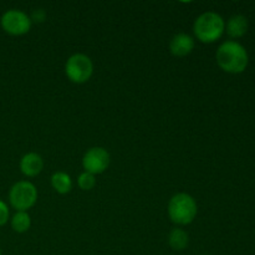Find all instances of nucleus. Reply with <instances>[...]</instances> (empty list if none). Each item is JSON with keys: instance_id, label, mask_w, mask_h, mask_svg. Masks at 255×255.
Wrapping results in <instances>:
<instances>
[{"instance_id": "nucleus-8", "label": "nucleus", "mask_w": 255, "mask_h": 255, "mask_svg": "<svg viewBox=\"0 0 255 255\" xmlns=\"http://www.w3.org/2000/svg\"><path fill=\"white\" fill-rule=\"evenodd\" d=\"M194 49V39L188 34L179 32L174 35L169 44V50L172 55L177 57H184L191 54Z\"/></svg>"}, {"instance_id": "nucleus-15", "label": "nucleus", "mask_w": 255, "mask_h": 255, "mask_svg": "<svg viewBox=\"0 0 255 255\" xmlns=\"http://www.w3.org/2000/svg\"><path fill=\"white\" fill-rule=\"evenodd\" d=\"M10 218L9 207L4 201H0V227L5 226Z\"/></svg>"}, {"instance_id": "nucleus-16", "label": "nucleus", "mask_w": 255, "mask_h": 255, "mask_svg": "<svg viewBox=\"0 0 255 255\" xmlns=\"http://www.w3.org/2000/svg\"><path fill=\"white\" fill-rule=\"evenodd\" d=\"M45 17H46V12H45L42 9H39V10H35V11L32 12L30 19H31V21L42 22L45 20Z\"/></svg>"}, {"instance_id": "nucleus-7", "label": "nucleus", "mask_w": 255, "mask_h": 255, "mask_svg": "<svg viewBox=\"0 0 255 255\" xmlns=\"http://www.w3.org/2000/svg\"><path fill=\"white\" fill-rule=\"evenodd\" d=\"M110 161H111V157L107 149H105L104 147H92L87 149L86 153L84 154L82 167L85 172L96 176V174L104 173L109 168Z\"/></svg>"}, {"instance_id": "nucleus-12", "label": "nucleus", "mask_w": 255, "mask_h": 255, "mask_svg": "<svg viewBox=\"0 0 255 255\" xmlns=\"http://www.w3.org/2000/svg\"><path fill=\"white\" fill-rule=\"evenodd\" d=\"M51 186L59 194H67L72 189V179L65 172H56L51 176Z\"/></svg>"}, {"instance_id": "nucleus-2", "label": "nucleus", "mask_w": 255, "mask_h": 255, "mask_svg": "<svg viewBox=\"0 0 255 255\" xmlns=\"http://www.w3.org/2000/svg\"><path fill=\"white\" fill-rule=\"evenodd\" d=\"M193 32L197 39L203 44H213L226 32V21L217 12H203L194 21Z\"/></svg>"}, {"instance_id": "nucleus-1", "label": "nucleus", "mask_w": 255, "mask_h": 255, "mask_svg": "<svg viewBox=\"0 0 255 255\" xmlns=\"http://www.w3.org/2000/svg\"><path fill=\"white\" fill-rule=\"evenodd\" d=\"M218 66L228 74H242L249 64V55L246 47L236 40H227L216 52Z\"/></svg>"}, {"instance_id": "nucleus-3", "label": "nucleus", "mask_w": 255, "mask_h": 255, "mask_svg": "<svg viewBox=\"0 0 255 255\" xmlns=\"http://www.w3.org/2000/svg\"><path fill=\"white\" fill-rule=\"evenodd\" d=\"M198 207L191 194L177 193L169 199L168 216L177 226H188L197 217Z\"/></svg>"}, {"instance_id": "nucleus-13", "label": "nucleus", "mask_w": 255, "mask_h": 255, "mask_svg": "<svg viewBox=\"0 0 255 255\" xmlns=\"http://www.w3.org/2000/svg\"><path fill=\"white\" fill-rule=\"evenodd\" d=\"M10 223H11L12 231L16 233H25L31 227V218L27 212H16L12 216Z\"/></svg>"}, {"instance_id": "nucleus-10", "label": "nucleus", "mask_w": 255, "mask_h": 255, "mask_svg": "<svg viewBox=\"0 0 255 255\" xmlns=\"http://www.w3.org/2000/svg\"><path fill=\"white\" fill-rule=\"evenodd\" d=\"M249 29V21L244 15H233L226 24V32L232 39H239L247 34Z\"/></svg>"}, {"instance_id": "nucleus-14", "label": "nucleus", "mask_w": 255, "mask_h": 255, "mask_svg": "<svg viewBox=\"0 0 255 255\" xmlns=\"http://www.w3.org/2000/svg\"><path fill=\"white\" fill-rule=\"evenodd\" d=\"M77 184L82 191H91L96 186V178L94 174L89 173V172H82L77 179Z\"/></svg>"}, {"instance_id": "nucleus-11", "label": "nucleus", "mask_w": 255, "mask_h": 255, "mask_svg": "<svg viewBox=\"0 0 255 255\" xmlns=\"http://www.w3.org/2000/svg\"><path fill=\"white\" fill-rule=\"evenodd\" d=\"M168 244L173 251H184L189 244L188 233L181 228L172 229L171 233H169L168 236Z\"/></svg>"}, {"instance_id": "nucleus-17", "label": "nucleus", "mask_w": 255, "mask_h": 255, "mask_svg": "<svg viewBox=\"0 0 255 255\" xmlns=\"http://www.w3.org/2000/svg\"><path fill=\"white\" fill-rule=\"evenodd\" d=\"M0 255H2V254H1V249H0Z\"/></svg>"}, {"instance_id": "nucleus-4", "label": "nucleus", "mask_w": 255, "mask_h": 255, "mask_svg": "<svg viewBox=\"0 0 255 255\" xmlns=\"http://www.w3.org/2000/svg\"><path fill=\"white\" fill-rule=\"evenodd\" d=\"M37 201V189L31 182H16L9 191L10 206L16 212H27Z\"/></svg>"}, {"instance_id": "nucleus-5", "label": "nucleus", "mask_w": 255, "mask_h": 255, "mask_svg": "<svg viewBox=\"0 0 255 255\" xmlns=\"http://www.w3.org/2000/svg\"><path fill=\"white\" fill-rule=\"evenodd\" d=\"M65 74L74 84H85L94 74V64L85 54H75L65 64Z\"/></svg>"}, {"instance_id": "nucleus-6", "label": "nucleus", "mask_w": 255, "mask_h": 255, "mask_svg": "<svg viewBox=\"0 0 255 255\" xmlns=\"http://www.w3.org/2000/svg\"><path fill=\"white\" fill-rule=\"evenodd\" d=\"M0 25L6 34L12 36H21L30 31L32 21L26 12L17 9H10L2 14Z\"/></svg>"}, {"instance_id": "nucleus-18", "label": "nucleus", "mask_w": 255, "mask_h": 255, "mask_svg": "<svg viewBox=\"0 0 255 255\" xmlns=\"http://www.w3.org/2000/svg\"><path fill=\"white\" fill-rule=\"evenodd\" d=\"M204 255H207V254H204Z\"/></svg>"}, {"instance_id": "nucleus-9", "label": "nucleus", "mask_w": 255, "mask_h": 255, "mask_svg": "<svg viewBox=\"0 0 255 255\" xmlns=\"http://www.w3.org/2000/svg\"><path fill=\"white\" fill-rule=\"evenodd\" d=\"M19 166L20 171L24 176L35 177L41 173L42 168H44V161H42V157L39 153L30 152V153L22 156V158L20 159Z\"/></svg>"}]
</instances>
